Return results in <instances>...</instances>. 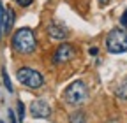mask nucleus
<instances>
[{
  "label": "nucleus",
  "instance_id": "6",
  "mask_svg": "<svg viewBox=\"0 0 127 123\" xmlns=\"http://www.w3.org/2000/svg\"><path fill=\"white\" fill-rule=\"evenodd\" d=\"M30 114L34 118H48L51 114V107L44 100H34L30 104Z\"/></svg>",
  "mask_w": 127,
  "mask_h": 123
},
{
  "label": "nucleus",
  "instance_id": "15",
  "mask_svg": "<svg viewBox=\"0 0 127 123\" xmlns=\"http://www.w3.org/2000/svg\"><path fill=\"white\" fill-rule=\"evenodd\" d=\"M32 2H34V0H18V5H21V7H28V5H32Z\"/></svg>",
  "mask_w": 127,
  "mask_h": 123
},
{
  "label": "nucleus",
  "instance_id": "5",
  "mask_svg": "<svg viewBox=\"0 0 127 123\" xmlns=\"http://www.w3.org/2000/svg\"><path fill=\"white\" fill-rule=\"evenodd\" d=\"M74 55H76L74 46L65 42V44H62V46H58V48H57V51H55V55H53V62H55V63H64V62L72 60Z\"/></svg>",
  "mask_w": 127,
  "mask_h": 123
},
{
  "label": "nucleus",
  "instance_id": "17",
  "mask_svg": "<svg viewBox=\"0 0 127 123\" xmlns=\"http://www.w3.org/2000/svg\"><path fill=\"white\" fill-rule=\"evenodd\" d=\"M88 53H90L92 56H95V55L99 53V49H97V48H90V49H88Z\"/></svg>",
  "mask_w": 127,
  "mask_h": 123
},
{
  "label": "nucleus",
  "instance_id": "13",
  "mask_svg": "<svg viewBox=\"0 0 127 123\" xmlns=\"http://www.w3.org/2000/svg\"><path fill=\"white\" fill-rule=\"evenodd\" d=\"M25 120V105L21 100H18V121H23Z\"/></svg>",
  "mask_w": 127,
  "mask_h": 123
},
{
  "label": "nucleus",
  "instance_id": "8",
  "mask_svg": "<svg viewBox=\"0 0 127 123\" xmlns=\"http://www.w3.org/2000/svg\"><path fill=\"white\" fill-rule=\"evenodd\" d=\"M12 23H14V11L11 7H7L5 9V16H4V35L11 32Z\"/></svg>",
  "mask_w": 127,
  "mask_h": 123
},
{
  "label": "nucleus",
  "instance_id": "19",
  "mask_svg": "<svg viewBox=\"0 0 127 123\" xmlns=\"http://www.w3.org/2000/svg\"><path fill=\"white\" fill-rule=\"evenodd\" d=\"M0 123H4V121H0Z\"/></svg>",
  "mask_w": 127,
  "mask_h": 123
},
{
  "label": "nucleus",
  "instance_id": "12",
  "mask_svg": "<svg viewBox=\"0 0 127 123\" xmlns=\"http://www.w3.org/2000/svg\"><path fill=\"white\" fill-rule=\"evenodd\" d=\"M2 79H4V86H5L9 91H12V84H11L9 74H7V70H5V69H2Z\"/></svg>",
  "mask_w": 127,
  "mask_h": 123
},
{
  "label": "nucleus",
  "instance_id": "3",
  "mask_svg": "<svg viewBox=\"0 0 127 123\" xmlns=\"http://www.w3.org/2000/svg\"><path fill=\"white\" fill-rule=\"evenodd\" d=\"M106 49L113 55L127 51V32L122 28H113L106 37Z\"/></svg>",
  "mask_w": 127,
  "mask_h": 123
},
{
  "label": "nucleus",
  "instance_id": "18",
  "mask_svg": "<svg viewBox=\"0 0 127 123\" xmlns=\"http://www.w3.org/2000/svg\"><path fill=\"white\" fill-rule=\"evenodd\" d=\"M99 4H101V5H106V4H108V0H99Z\"/></svg>",
  "mask_w": 127,
  "mask_h": 123
},
{
  "label": "nucleus",
  "instance_id": "11",
  "mask_svg": "<svg viewBox=\"0 0 127 123\" xmlns=\"http://www.w3.org/2000/svg\"><path fill=\"white\" fill-rule=\"evenodd\" d=\"M4 16H5V7L0 0V37H4Z\"/></svg>",
  "mask_w": 127,
  "mask_h": 123
},
{
  "label": "nucleus",
  "instance_id": "14",
  "mask_svg": "<svg viewBox=\"0 0 127 123\" xmlns=\"http://www.w3.org/2000/svg\"><path fill=\"white\" fill-rule=\"evenodd\" d=\"M120 23H122V26H124V28H127V9H125V11H124V14H122Z\"/></svg>",
  "mask_w": 127,
  "mask_h": 123
},
{
  "label": "nucleus",
  "instance_id": "4",
  "mask_svg": "<svg viewBox=\"0 0 127 123\" xmlns=\"http://www.w3.org/2000/svg\"><path fill=\"white\" fill-rule=\"evenodd\" d=\"M16 78H18V81L28 88H41L44 84V78L42 74L34 70V69H28V67H23L20 69L18 72H16Z\"/></svg>",
  "mask_w": 127,
  "mask_h": 123
},
{
  "label": "nucleus",
  "instance_id": "7",
  "mask_svg": "<svg viewBox=\"0 0 127 123\" xmlns=\"http://www.w3.org/2000/svg\"><path fill=\"white\" fill-rule=\"evenodd\" d=\"M48 35H50V39H55V41H64L67 39V28L60 25V23H50L46 28Z\"/></svg>",
  "mask_w": 127,
  "mask_h": 123
},
{
  "label": "nucleus",
  "instance_id": "1",
  "mask_svg": "<svg viewBox=\"0 0 127 123\" xmlns=\"http://www.w3.org/2000/svg\"><path fill=\"white\" fill-rule=\"evenodd\" d=\"M12 49L23 53V55H30L35 49V37L34 32L30 28H20L16 30V34L12 37Z\"/></svg>",
  "mask_w": 127,
  "mask_h": 123
},
{
  "label": "nucleus",
  "instance_id": "10",
  "mask_svg": "<svg viewBox=\"0 0 127 123\" xmlns=\"http://www.w3.org/2000/svg\"><path fill=\"white\" fill-rule=\"evenodd\" d=\"M85 113L81 111H76L74 114H71V123H85Z\"/></svg>",
  "mask_w": 127,
  "mask_h": 123
},
{
  "label": "nucleus",
  "instance_id": "16",
  "mask_svg": "<svg viewBox=\"0 0 127 123\" xmlns=\"http://www.w3.org/2000/svg\"><path fill=\"white\" fill-rule=\"evenodd\" d=\"M9 120H11V123H18V121H16V118H14V113L9 109Z\"/></svg>",
  "mask_w": 127,
  "mask_h": 123
},
{
  "label": "nucleus",
  "instance_id": "2",
  "mask_svg": "<svg viewBox=\"0 0 127 123\" xmlns=\"http://www.w3.org/2000/svg\"><path fill=\"white\" fill-rule=\"evenodd\" d=\"M64 99H65L71 105L83 104V102L88 99V88H87V84H85L81 79L72 81V83L65 88V91H64Z\"/></svg>",
  "mask_w": 127,
  "mask_h": 123
},
{
  "label": "nucleus",
  "instance_id": "9",
  "mask_svg": "<svg viewBox=\"0 0 127 123\" xmlns=\"http://www.w3.org/2000/svg\"><path fill=\"white\" fill-rule=\"evenodd\" d=\"M115 93H117V97H118V99H122V100H127V79H124V81H122V83L117 86Z\"/></svg>",
  "mask_w": 127,
  "mask_h": 123
}]
</instances>
